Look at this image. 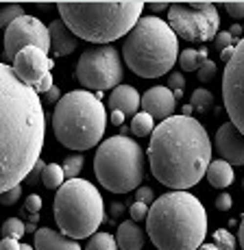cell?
I'll return each mask as SVG.
<instances>
[{"mask_svg": "<svg viewBox=\"0 0 244 250\" xmlns=\"http://www.w3.org/2000/svg\"><path fill=\"white\" fill-rule=\"evenodd\" d=\"M44 104L11 65L0 63V194L20 185L42 155L46 135Z\"/></svg>", "mask_w": 244, "mask_h": 250, "instance_id": "6da1fadb", "label": "cell"}, {"mask_svg": "<svg viewBox=\"0 0 244 250\" xmlns=\"http://www.w3.org/2000/svg\"><path fill=\"white\" fill-rule=\"evenodd\" d=\"M146 157L153 176L161 185L185 191L205 176L212 161V142L199 120L170 115L153 128Z\"/></svg>", "mask_w": 244, "mask_h": 250, "instance_id": "7a4b0ae2", "label": "cell"}, {"mask_svg": "<svg viewBox=\"0 0 244 250\" xmlns=\"http://www.w3.org/2000/svg\"><path fill=\"white\" fill-rule=\"evenodd\" d=\"M146 235L159 250H196L207 235L205 207L188 191H168L148 207Z\"/></svg>", "mask_w": 244, "mask_h": 250, "instance_id": "3957f363", "label": "cell"}, {"mask_svg": "<svg viewBox=\"0 0 244 250\" xmlns=\"http://www.w3.org/2000/svg\"><path fill=\"white\" fill-rule=\"evenodd\" d=\"M146 4L140 0L122 2H57L61 22L76 40L109 44L124 37L142 18Z\"/></svg>", "mask_w": 244, "mask_h": 250, "instance_id": "277c9868", "label": "cell"}, {"mask_svg": "<svg viewBox=\"0 0 244 250\" xmlns=\"http://www.w3.org/2000/svg\"><path fill=\"white\" fill-rule=\"evenodd\" d=\"M124 63L144 79H159L168 74L179 57V40L170 26L157 16H142L124 35Z\"/></svg>", "mask_w": 244, "mask_h": 250, "instance_id": "5b68a950", "label": "cell"}, {"mask_svg": "<svg viewBox=\"0 0 244 250\" xmlns=\"http://www.w3.org/2000/svg\"><path fill=\"white\" fill-rule=\"evenodd\" d=\"M107 113L103 103L85 89L61 96L52 113V131L61 146L70 150H89L103 139Z\"/></svg>", "mask_w": 244, "mask_h": 250, "instance_id": "8992f818", "label": "cell"}, {"mask_svg": "<svg viewBox=\"0 0 244 250\" xmlns=\"http://www.w3.org/2000/svg\"><path fill=\"white\" fill-rule=\"evenodd\" d=\"M52 213L61 235L76 242L96 233L105 218V205L98 189L89 181L70 179L57 189Z\"/></svg>", "mask_w": 244, "mask_h": 250, "instance_id": "52a82bcc", "label": "cell"}, {"mask_svg": "<svg viewBox=\"0 0 244 250\" xmlns=\"http://www.w3.org/2000/svg\"><path fill=\"white\" fill-rule=\"evenodd\" d=\"M146 155L135 139L113 135L98 146L94 172L98 183L111 194H129L144 181Z\"/></svg>", "mask_w": 244, "mask_h": 250, "instance_id": "ba28073f", "label": "cell"}, {"mask_svg": "<svg viewBox=\"0 0 244 250\" xmlns=\"http://www.w3.org/2000/svg\"><path fill=\"white\" fill-rule=\"evenodd\" d=\"M170 31L177 40L185 42H212L220 28V16L214 2H175L168 4V22Z\"/></svg>", "mask_w": 244, "mask_h": 250, "instance_id": "9c48e42d", "label": "cell"}, {"mask_svg": "<svg viewBox=\"0 0 244 250\" xmlns=\"http://www.w3.org/2000/svg\"><path fill=\"white\" fill-rule=\"evenodd\" d=\"M122 59L113 46H96L81 55L76 63V79L85 91H103L118 87L122 81Z\"/></svg>", "mask_w": 244, "mask_h": 250, "instance_id": "30bf717a", "label": "cell"}, {"mask_svg": "<svg viewBox=\"0 0 244 250\" xmlns=\"http://www.w3.org/2000/svg\"><path fill=\"white\" fill-rule=\"evenodd\" d=\"M222 98L229 111L231 124L244 131V42L238 40L231 59L224 65L222 74Z\"/></svg>", "mask_w": 244, "mask_h": 250, "instance_id": "8fae6325", "label": "cell"}, {"mask_svg": "<svg viewBox=\"0 0 244 250\" xmlns=\"http://www.w3.org/2000/svg\"><path fill=\"white\" fill-rule=\"evenodd\" d=\"M28 46L40 48L46 55L50 50L48 28L35 16H22L4 28V55L9 61H13V57Z\"/></svg>", "mask_w": 244, "mask_h": 250, "instance_id": "7c38bea8", "label": "cell"}, {"mask_svg": "<svg viewBox=\"0 0 244 250\" xmlns=\"http://www.w3.org/2000/svg\"><path fill=\"white\" fill-rule=\"evenodd\" d=\"M52 59L40 48L28 46L13 57V74L37 94H46L52 87Z\"/></svg>", "mask_w": 244, "mask_h": 250, "instance_id": "4fadbf2b", "label": "cell"}, {"mask_svg": "<svg viewBox=\"0 0 244 250\" xmlns=\"http://www.w3.org/2000/svg\"><path fill=\"white\" fill-rule=\"evenodd\" d=\"M216 150L222 157V161H227L229 166H242L244 163V135L242 131H238L231 122H224L216 133Z\"/></svg>", "mask_w": 244, "mask_h": 250, "instance_id": "5bb4252c", "label": "cell"}, {"mask_svg": "<svg viewBox=\"0 0 244 250\" xmlns=\"http://www.w3.org/2000/svg\"><path fill=\"white\" fill-rule=\"evenodd\" d=\"M140 107H142V111L148 113L153 120H166L175 113L177 100L168 87L157 85V87L148 89L144 96H140Z\"/></svg>", "mask_w": 244, "mask_h": 250, "instance_id": "9a60e30c", "label": "cell"}, {"mask_svg": "<svg viewBox=\"0 0 244 250\" xmlns=\"http://www.w3.org/2000/svg\"><path fill=\"white\" fill-rule=\"evenodd\" d=\"M46 28H48V42H50L48 52H52L55 57H68L76 50L79 40L68 31V26L61 20H52Z\"/></svg>", "mask_w": 244, "mask_h": 250, "instance_id": "2e32d148", "label": "cell"}, {"mask_svg": "<svg viewBox=\"0 0 244 250\" xmlns=\"http://www.w3.org/2000/svg\"><path fill=\"white\" fill-rule=\"evenodd\" d=\"M109 109L122 113L124 118L127 115H135L137 109H140V94H137V89L131 87V85L113 87L111 96H109Z\"/></svg>", "mask_w": 244, "mask_h": 250, "instance_id": "e0dca14e", "label": "cell"}, {"mask_svg": "<svg viewBox=\"0 0 244 250\" xmlns=\"http://www.w3.org/2000/svg\"><path fill=\"white\" fill-rule=\"evenodd\" d=\"M37 250H83L79 246V242L66 237V235L57 233L52 229H40L33 235Z\"/></svg>", "mask_w": 244, "mask_h": 250, "instance_id": "ac0fdd59", "label": "cell"}, {"mask_svg": "<svg viewBox=\"0 0 244 250\" xmlns=\"http://www.w3.org/2000/svg\"><path fill=\"white\" fill-rule=\"evenodd\" d=\"M146 242V233L137 227V222L133 220H124V222L118 227L116 233V246L122 250H142Z\"/></svg>", "mask_w": 244, "mask_h": 250, "instance_id": "d6986e66", "label": "cell"}, {"mask_svg": "<svg viewBox=\"0 0 244 250\" xmlns=\"http://www.w3.org/2000/svg\"><path fill=\"white\" fill-rule=\"evenodd\" d=\"M205 174H207L209 185L216 187V189H227V187L233 183V179H236V174H233V167L229 166L227 161H222V159L209 161Z\"/></svg>", "mask_w": 244, "mask_h": 250, "instance_id": "ffe728a7", "label": "cell"}, {"mask_svg": "<svg viewBox=\"0 0 244 250\" xmlns=\"http://www.w3.org/2000/svg\"><path fill=\"white\" fill-rule=\"evenodd\" d=\"M207 61V50H194V48H188V50L179 52V65L183 72H194L200 68V63Z\"/></svg>", "mask_w": 244, "mask_h": 250, "instance_id": "44dd1931", "label": "cell"}, {"mask_svg": "<svg viewBox=\"0 0 244 250\" xmlns=\"http://www.w3.org/2000/svg\"><path fill=\"white\" fill-rule=\"evenodd\" d=\"M40 181H42V185H44L46 189H59V187L64 185V181H66L61 166H57V163H46L44 170H42Z\"/></svg>", "mask_w": 244, "mask_h": 250, "instance_id": "7402d4cb", "label": "cell"}, {"mask_svg": "<svg viewBox=\"0 0 244 250\" xmlns=\"http://www.w3.org/2000/svg\"><path fill=\"white\" fill-rule=\"evenodd\" d=\"M153 128H155V120H153L148 113H144V111H137L135 115H133L131 133H133L135 137H146V135H151Z\"/></svg>", "mask_w": 244, "mask_h": 250, "instance_id": "603a6c76", "label": "cell"}, {"mask_svg": "<svg viewBox=\"0 0 244 250\" xmlns=\"http://www.w3.org/2000/svg\"><path fill=\"white\" fill-rule=\"evenodd\" d=\"M190 107L196 109L199 113H205L207 109L214 107V94H212V91H207L205 87L194 89L192 96H190Z\"/></svg>", "mask_w": 244, "mask_h": 250, "instance_id": "cb8c5ba5", "label": "cell"}, {"mask_svg": "<svg viewBox=\"0 0 244 250\" xmlns=\"http://www.w3.org/2000/svg\"><path fill=\"white\" fill-rule=\"evenodd\" d=\"M83 250H118L116 237L109 233H94Z\"/></svg>", "mask_w": 244, "mask_h": 250, "instance_id": "d4e9b609", "label": "cell"}, {"mask_svg": "<svg viewBox=\"0 0 244 250\" xmlns=\"http://www.w3.org/2000/svg\"><path fill=\"white\" fill-rule=\"evenodd\" d=\"M83 163H85L83 155H70V157H66L64 166H61L66 181H70V179H79V172L83 170Z\"/></svg>", "mask_w": 244, "mask_h": 250, "instance_id": "484cf974", "label": "cell"}, {"mask_svg": "<svg viewBox=\"0 0 244 250\" xmlns=\"http://www.w3.org/2000/svg\"><path fill=\"white\" fill-rule=\"evenodd\" d=\"M0 233H2V237L18 239V237H22V235L26 233V229H24V224H22V220H20V218H9L7 222L2 224Z\"/></svg>", "mask_w": 244, "mask_h": 250, "instance_id": "4316f807", "label": "cell"}, {"mask_svg": "<svg viewBox=\"0 0 244 250\" xmlns=\"http://www.w3.org/2000/svg\"><path fill=\"white\" fill-rule=\"evenodd\" d=\"M212 239H214L212 244L218 250H236V237H233L227 229H218L216 233L212 235Z\"/></svg>", "mask_w": 244, "mask_h": 250, "instance_id": "83f0119b", "label": "cell"}, {"mask_svg": "<svg viewBox=\"0 0 244 250\" xmlns=\"http://www.w3.org/2000/svg\"><path fill=\"white\" fill-rule=\"evenodd\" d=\"M22 16H24V9H22L20 4H4V7L0 9V26L7 28L13 20H18V18H22Z\"/></svg>", "mask_w": 244, "mask_h": 250, "instance_id": "f1b7e54d", "label": "cell"}, {"mask_svg": "<svg viewBox=\"0 0 244 250\" xmlns=\"http://www.w3.org/2000/svg\"><path fill=\"white\" fill-rule=\"evenodd\" d=\"M196 72H199V81H200V83H209V81L216 76V63H214L212 59H207L205 63H200V68Z\"/></svg>", "mask_w": 244, "mask_h": 250, "instance_id": "f546056e", "label": "cell"}, {"mask_svg": "<svg viewBox=\"0 0 244 250\" xmlns=\"http://www.w3.org/2000/svg\"><path fill=\"white\" fill-rule=\"evenodd\" d=\"M20 196H22V185H16V187H11V189H7V191L0 194V205L11 207L20 200Z\"/></svg>", "mask_w": 244, "mask_h": 250, "instance_id": "4dcf8cb0", "label": "cell"}, {"mask_svg": "<svg viewBox=\"0 0 244 250\" xmlns=\"http://www.w3.org/2000/svg\"><path fill=\"white\" fill-rule=\"evenodd\" d=\"M153 200H155V194H153L151 187H137L135 189V203H142V205H153Z\"/></svg>", "mask_w": 244, "mask_h": 250, "instance_id": "1f68e13d", "label": "cell"}, {"mask_svg": "<svg viewBox=\"0 0 244 250\" xmlns=\"http://www.w3.org/2000/svg\"><path fill=\"white\" fill-rule=\"evenodd\" d=\"M129 213H131V220H133V222H142V220H146L148 207L142 205V203H133L131 209H129Z\"/></svg>", "mask_w": 244, "mask_h": 250, "instance_id": "d6a6232c", "label": "cell"}, {"mask_svg": "<svg viewBox=\"0 0 244 250\" xmlns=\"http://www.w3.org/2000/svg\"><path fill=\"white\" fill-rule=\"evenodd\" d=\"M214 44H216V48H220V50H224V48L233 46V37L229 35V31H218L216 37H214Z\"/></svg>", "mask_w": 244, "mask_h": 250, "instance_id": "836d02e7", "label": "cell"}, {"mask_svg": "<svg viewBox=\"0 0 244 250\" xmlns=\"http://www.w3.org/2000/svg\"><path fill=\"white\" fill-rule=\"evenodd\" d=\"M224 9H227V13L231 18H236V20H242L244 18V2L242 0H238V2H224Z\"/></svg>", "mask_w": 244, "mask_h": 250, "instance_id": "e575fe53", "label": "cell"}, {"mask_svg": "<svg viewBox=\"0 0 244 250\" xmlns=\"http://www.w3.org/2000/svg\"><path fill=\"white\" fill-rule=\"evenodd\" d=\"M44 166H46L44 161H42V159H37V163L31 167V172H28V174H26V179H24V181L28 183V185H35V183L40 181V176H42V170H44Z\"/></svg>", "mask_w": 244, "mask_h": 250, "instance_id": "d590c367", "label": "cell"}, {"mask_svg": "<svg viewBox=\"0 0 244 250\" xmlns=\"http://www.w3.org/2000/svg\"><path fill=\"white\" fill-rule=\"evenodd\" d=\"M24 209L28 211L31 215H37L40 213V209H42V198L37 194H31L26 198V203H24Z\"/></svg>", "mask_w": 244, "mask_h": 250, "instance_id": "8d00e7d4", "label": "cell"}, {"mask_svg": "<svg viewBox=\"0 0 244 250\" xmlns=\"http://www.w3.org/2000/svg\"><path fill=\"white\" fill-rule=\"evenodd\" d=\"M185 87V79H183V74H179V72H175V74H170V79H168V89L172 91H183Z\"/></svg>", "mask_w": 244, "mask_h": 250, "instance_id": "74e56055", "label": "cell"}, {"mask_svg": "<svg viewBox=\"0 0 244 250\" xmlns=\"http://www.w3.org/2000/svg\"><path fill=\"white\" fill-rule=\"evenodd\" d=\"M231 205H233V200H231V196L229 194H220L216 198V209L218 211H229L231 209Z\"/></svg>", "mask_w": 244, "mask_h": 250, "instance_id": "f35d334b", "label": "cell"}, {"mask_svg": "<svg viewBox=\"0 0 244 250\" xmlns=\"http://www.w3.org/2000/svg\"><path fill=\"white\" fill-rule=\"evenodd\" d=\"M0 250H20V244H18V239L4 237L2 242H0Z\"/></svg>", "mask_w": 244, "mask_h": 250, "instance_id": "ab89813d", "label": "cell"}, {"mask_svg": "<svg viewBox=\"0 0 244 250\" xmlns=\"http://www.w3.org/2000/svg\"><path fill=\"white\" fill-rule=\"evenodd\" d=\"M59 98H61V91L57 89L55 85H52V87H50L48 91H46V96H44V100H46V103H57V100H59Z\"/></svg>", "mask_w": 244, "mask_h": 250, "instance_id": "60d3db41", "label": "cell"}, {"mask_svg": "<svg viewBox=\"0 0 244 250\" xmlns=\"http://www.w3.org/2000/svg\"><path fill=\"white\" fill-rule=\"evenodd\" d=\"M124 213V203H111V218L118 220Z\"/></svg>", "mask_w": 244, "mask_h": 250, "instance_id": "b9f144b4", "label": "cell"}, {"mask_svg": "<svg viewBox=\"0 0 244 250\" xmlns=\"http://www.w3.org/2000/svg\"><path fill=\"white\" fill-rule=\"evenodd\" d=\"M148 9L159 13V11H164V9H168V2H148Z\"/></svg>", "mask_w": 244, "mask_h": 250, "instance_id": "7bdbcfd3", "label": "cell"}, {"mask_svg": "<svg viewBox=\"0 0 244 250\" xmlns=\"http://www.w3.org/2000/svg\"><path fill=\"white\" fill-rule=\"evenodd\" d=\"M233 48H236V44H233L231 48H224V50H220V59H222L224 63H227V61L231 59V55H233Z\"/></svg>", "mask_w": 244, "mask_h": 250, "instance_id": "ee69618b", "label": "cell"}, {"mask_svg": "<svg viewBox=\"0 0 244 250\" xmlns=\"http://www.w3.org/2000/svg\"><path fill=\"white\" fill-rule=\"evenodd\" d=\"M124 122V115L118 113V111H111V124H116V126H122Z\"/></svg>", "mask_w": 244, "mask_h": 250, "instance_id": "f6af8a7d", "label": "cell"}, {"mask_svg": "<svg viewBox=\"0 0 244 250\" xmlns=\"http://www.w3.org/2000/svg\"><path fill=\"white\" fill-rule=\"evenodd\" d=\"M229 35H231V37H242V26H240V24H233L231 31H229Z\"/></svg>", "mask_w": 244, "mask_h": 250, "instance_id": "bcb514c9", "label": "cell"}, {"mask_svg": "<svg viewBox=\"0 0 244 250\" xmlns=\"http://www.w3.org/2000/svg\"><path fill=\"white\" fill-rule=\"evenodd\" d=\"M196 250H218V248L214 246V244H200V246L196 248Z\"/></svg>", "mask_w": 244, "mask_h": 250, "instance_id": "7dc6e473", "label": "cell"}, {"mask_svg": "<svg viewBox=\"0 0 244 250\" xmlns=\"http://www.w3.org/2000/svg\"><path fill=\"white\" fill-rule=\"evenodd\" d=\"M238 239H240V244L244 246V227H242V224H240V233H238Z\"/></svg>", "mask_w": 244, "mask_h": 250, "instance_id": "c3c4849f", "label": "cell"}, {"mask_svg": "<svg viewBox=\"0 0 244 250\" xmlns=\"http://www.w3.org/2000/svg\"><path fill=\"white\" fill-rule=\"evenodd\" d=\"M20 250H35V248H33V246H26V244H22Z\"/></svg>", "mask_w": 244, "mask_h": 250, "instance_id": "681fc988", "label": "cell"}]
</instances>
